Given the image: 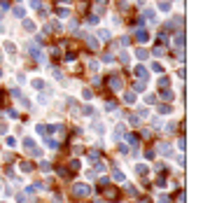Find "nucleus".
I'll return each instance as SVG.
<instances>
[{"mask_svg":"<svg viewBox=\"0 0 203 203\" xmlns=\"http://www.w3.org/2000/svg\"><path fill=\"white\" fill-rule=\"evenodd\" d=\"M159 154L161 157H173V147L168 142H159Z\"/></svg>","mask_w":203,"mask_h":203,"instance_id":"obj_1","label":"nucleus"},{"mask_svg":"<svg viewBox=\"0 0 203 203\" xmlns=\"http://www.w3.org/2000/svg\"><path fill=\"white\" fill-rule=\"evenodd\" d=\"M26 49H28V51L33 54V56L37 59V61H42V51L37 49V44H35V42H28V44H26Z\"/></svg>","mask_w":203,"mask_h":203,"instance_id":"obj_2","label":"nucleus"},{"mask_svg":"<svg viewBox=\"0 0 203 203\" xmlns=\"http://www.w3.org/2000/svg\"><path fill=\"white\" fill-rule=\"evenodd\" d=\"M72 192H75V196H82V199H84V196H89V187H86V184H75V189H72Z\"/></svg>","mask_w":203,"mask_h":203,"instance_id":"obj_3","label":"nucleus"},{"mask_svg":"<svg viewBox=\"0 0 203 203\" xmlns=\"http://www.w3.org/2000/svg\"><path fill=\"white\" fill-rule=\"evenodd\" d=\"M124 133H126V126H124V124H117V126H114V133H112V138H114V140H119Z\"/></svg>","mask_w":203,"mask_h":203,"instance_id":"obj_4","label":"nucleus"},{"mask_svg":"<svg viewBox=\"0 0 203 203\" xmlns=\"http://www.w3.org/2000/svg\"><path fill=\"white\" fill-rule=\"evenodd\" d=\"M135 77H138V79H147V70H145L142 66H138L135 68Z\"/></svg>","mask_w":203,"mask_h":203,"instance_id":"obj_5","label":"nucleus"},{"mask_svg":"<svg viewBox=\"0 0 203 203\" xmlns=\"http://www.w3.org/2000/svg\"><path fill=\"white\" fill-rule=\"evenodd\" d=\"M110 86H112L114 91H117V89H122V79H119V77H112V79H110Z\"/></svg>","mask_w":203,"mask_h":203,"instance_id":"obj_6","label":"nucleus"},{"mask_svg":"<svg viewBox=\"0 0 203 203\" xmlns=\"http://www.w3.org/2000/svg\"><path fill=\"white\" fill-rule=\"evenodd\" d=\"M124 101L126 103H135V91H126V94H124Z\"/></svg>","mask_w":203,"mask_h":203,"instance_id":"obj_7","label":"nucleus"},{"mask_svg":"<svg viewBox=\"0 0 203 203\" xmlns=\"http://www.w3.org/2000/svg\"><path fill=\"white\" fill-rule=\"evenodd\" d=\"M135 173H138V175H147V166H145V164H138V166H135Z\"/></svg>","mask_w":203,"mask_h":203,"instance_id":"obj_8","label":"nucleus"},{"mask_svg":"<svg viewBox=\"0 0 203 203\" xmlns=\"http://www.w3.org/2000/svg\"><path fill=\"white\" fill-rule=\"evenodd\" d=\"M94 131H96V133H105V126H103V122H96V124H94Z\"/></svg>","mask_w":203,"mask_h":203,"instance_id":"obj_9","label":"nucleus"},{"mask_svg":"<svg viewBox=\"0 0 203 203\" xmlns=\"http://www.w3.org/2000/svg\"><path fill=\"white\" fill-rule=\"evenodd\" d=\"M135 56H138L140 61H145V59H147V51H145V49H135Z\"/></svg>","mask_w":203,"mask_h":203,"instance_id":"obj_10","label":"nucleus"},{"mask_svg":"<svg viewBox=\"0 0 203 203\" xmlns=\"http://www.w3.org/2000/svg\"><path fill=\"white\" fill-rule=\"evenodd\" d=\"M135 37H138V40H140V42H147V40H149V35L145 33V31H140V33L135 35Z\"/></svg>","mask_w":203,"mask_h":203,"instance_id":"obj_11","label":"nucleus"},{"mask_svg":"<svg viewBox=\"0 0 203 203\" xmlns=\"http://www.w3.org/2000/svg\"><path fill=\"white\" fill-rule=\"evenodd\" d=\"M40 170H42V173H49V170H51L49 161H42V164H40Z\"/></svg>","mask_w":203,"mask_h":203,"instance_id":"obj_12","label":"nucleus"},{"mask_svg":"<svg viewBox=\"0 0 203 203\" xmlns=\"http://www.w3.org/2000/svg\"><path fill=\"white\" fill-rule=\"evenodd\" d=\"M24 14H26V9H24V7H14V16H19V19H21Z\"/></svg>","mask_w":203,"mask_h":203,"instance_id":"obj_13","label":"nucleus"},{"mask_svg":"<svg viewBox=\"0 0 203 203\" xmlns=\"http://www.w3.org/2000/svg\"><path fill=\"white\" fill-rule=\"evenodd\" d=\"M114 180H119V182H124L126 177H124V173H122V170H114Z\"/></svg>","mask_w":203,"mask_h":203,"instance_id":"obj_14","label":"nucleus"},{"mask_svg":"<svg viewBox=\"0 0 203 203\" xmlns=\"http://www.w3.org/2000/svg\"><path fill=\"white\" fill-rule=\"evenodd\" d=\"M98 37L101 40H110V31H98Z\"/></svg>","mask_w":203,"mask_h":203,"instance_id":"obj_15","label":"nucleus"},{"mask_svg":"<svg viewBox=\"0 0 203 203\" xmlns=\"http://www.w3.org/2000/svg\"><path fill=\"white\" fill-rule=\"evenodd\" d=\"M24 28H26V31H28V33H33V31H35L33 21H26V24H24Z\"/></svg>","mask_w":203,"mask_h":203,"instance_id":"obj_16","label":"nucleus"},{"mask_svg":"<svg viewBox=\"0 0 203 203\" xmlns=\"http://www.w3.org/2000/svg\"><path fill=\"white\" fill-rule=\"evenodd\" d=\"M159 9H161V12H168V9H170V2H159Z\"/></svg>","mask_w":203,"mask_h":203,"instance_id":"obj_17","label":"nucleus"},{"mask_svg":"<svg viewBox=\"0 0 203 203\" xmlns=\"http://www.w3.org/2000/svg\"><path fill=\"white\" fill-rule=\"evenodd\" d=\"M161 98H164V101H170V98H173V91H161Z\"/></svg>","mask_w":203,"mask_h":203,"instance_id":"obj_18","label":"nucleus"},{"mask_svg":"<svg viewBox=\"0 0 203 203\" xmlns=\"http://www.w3.org/2000/svg\"><path fill=\"white\" fill-rule=\"evenodd\" d=\"M21 170H24V173H31V170H33V166H31V164H26V161H24V164H21Z\"/></svg>","mask_w":203,"mask_h":203,"instance_id":"obj_19","label":"nucleus"},{"mask_svg":"<svg viewBox=\"0 0 203 203\" xmlns=\"http://www.w3.org/2000/svg\"><path fill=\"white\" fill-rule=\"evenodd\" d=\"M135 89H138V91H145V79H140V82H135Z\"/></svg>","mask_w":203,"mask_h":203,"instance_id":"obj_20","label":"nucleus"},{"mask_svg":"<svg viewBox=\"0 0 203 203\" xmlns=\"http://www.w3.org/2000/svg\"><path fill=\"white\" fill-rule=\"evenodd\" d=\"M138 114H140V117H147L149 110H147V107H138Z\"/></svg>","mask_w":203,"mask_h":203,"instance_id":"obj_21","label":"nucleus"},{"mask_svg":"<svg viewBox=\"0 0 203 203\" xmlns=\"http://www.w3.org/2000/svg\"><path fill=\"white\" fill-rule=\"evenodd\" d=\"M44 142H47V147H51V149H56V147H59V142H56V140H44Z\"/></svg>","mask_w":203,"mask_h":203,"instance_id":"obj_22","label":"nucleus"},{"mask_svg":"<svg viewBox=\"0 0 203 203\" xmlns=\"http://www.w3.org/2000/svg\"><path fill=\"white\" fill-rule=\"evenodd\" d=\"M5 49H7L9 54H14V44H12V42H5Z\"/></svg>","mask_w":203,"mask_h":203,"instance_id":"obj_23","label":"nucleus"},{"mask_svg":"<svg viewBox=\"0 0 203 203\" xmlns=\"http://www.w3.org/2000/svg\"><path fill=\"white\" fill-rule=\"evenodd\" d=\"M82 98H84V101H89V98H91V91H89V89H84V91H82Z\"/></svg>","mask_w":203,"mask_h":203,"instance_id":"obj_24","label":"nucleus"},{"mask_svg":"<svg viewBox=\"0 0 203 203\" xmlns=\"http://www.w3.org/2000/svg\"><path fill=\"white\" fill-rule=\"evenodd\" d=\"M7 117H9V119H16L19 114H16V110H7Z\"/></svg>","mask_w":203,"mask_h":203,"instance_id":"obj_25","label":"nucleus"},{"mask_svg":"<svg viewBox=\"0 0 203 203\" xmlns=\"http://www.w3.org/2000/svg\"><path fill=\"white\" fill-rule=\"evenodd\" d=\"M159 112H161V114H168L170 107H168V105H161V107H159Z\"/></svg>","mask_w":203,"mask_h":203,"instance_id":"obj_26","label":"nucleus"},{"mask_svg":"<svg viewBox=\"0 0 203 203\" xmlns=\"http://www.w3.org/2000/svg\"><path fill=\"white\" fill-rule=\"evenodd\" d=\"M59 16H61V19H66V16H70V12H68V9H59Z\"/></svg>","mask_w":203,"mask_h":203,"instance_id":"obj_27","label":"nucleus"},{"mask_svg":"<svg viewBox=\"0 0 203 203\" xmlns=\"http://www.w3.org/2000/svg\"><path fill=\"white\" fill-rule=\"evenodd\" d=\"M119 59H122L124 63H129V54H126V51H122V54H119Z\"/></svg>","mask_w":203,"mask_h":203,"instance_id":"obj_28","label":"nucleus"},{"mask_svg":"<svg viewBox=\"0 0 203 203\" xmlns=\"http://www.w3.org/2000/svg\"><path fill=\"white\" fill-rule=\"evenodd\" d=\"M24 145H26V147H35V142L31 140V138H26V140H24Z\"/></svg>","mask_w":203,"mask_h":203,"instance_id":"obj_29","label":"nucleus"},{"mask_svg":"<svg viewBox=\"0 0 203 203\" xmlns=\"http://www.w3.org/2000/svg\"><path fill=\"white\" fill-rule=\"evenodd\" d=\"M31 7H35V9H40L42 5H40V0H31Z\"/></svg>","mask_w":203,"mask_h":203,"instance_id":"obj_30","label":"nucleus"},{"mask_svg":"<svg viewBox=\"0 0 203 203\" xmlns=\"http://www.w3.org/2000/svg\"><path fill=\"white\" fill-rule=\"evenodd\" d=\"M152 70H154V72H161V70H164V68L159 66V63H152Z\"/></svg>","mask_w":203,"mask_h":203,"instance_id":"obj_31","label":"nucleus"},{"mask_svg":"<svg viewBox=\"0 0 203 203\" xmlns=\"http://www.w3.org/2000/svg\"><path fill=\"white\" fill-rule=\"evenodd\" d=\"M96 170H98V173H103V170H105V164H103V161H101V164H96Z\"/></svg>","mask_w":203,"mask_h":203,"instance_id":"obj_32","label":"nucleus"},{"mask_svg":"<svg viewBox=\"0 0 203 203\" xmlns=\"http://www.w3.org/2000/svg\"><path fill=\"white\" fill-rule=\"evenodd\" d=\"M159 203H168V199L166 196H159Z\"/></svg>","mask_w":203,"mask_h":203,"instance_id":"obj_33","label":"nucleus"},{"mask_svg":"<svg viewBox=\"0 0 203 203\" xmlns=\"http://www.w3.org/2000/svg\"><path fill=\"white\" fill-rule=\"evenodd\" d=\"M94 203H105V201H103V199H96V201H94Z\"/></svg>","mask_w":203,"mask_h":203,"instance_id":"obj_34","label":"nucleus"},{"mask_svg":"<svg viewBox=\"0 0 203 203\" xmlns=\"http://www.w3.org/2000/svg\"><path fill=\"white\" fill-rule=\"evenodd\" d=\"M0 77H2V72H0Z\"/></svg>","mask_w":203,"mask_h":203,"instance_id":"obj_35","label":"nucleus"}]
</instances>
